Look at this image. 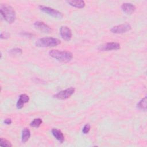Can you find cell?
<instances>
[{
  "mask_svg": "<svg viewBox=\"0 0 147 147\" xmlns=\"http://www.w3.org/2000/svg\"><path fill=\"white\" fill-rule=\"evenodd\" d=\"M34 27L44 33H49L52 31V29L49 26L45 24L42 21H36L34 24Z\"/></svg>",
  "mask_w": 147,
  "mask_h": 147,
  "instance_id": "9",
  "label": "cell"
},
{
  "mask_svg": "<svg viewBox=\"0 0 147 147\" xmlns=\"http://www.w3.org/2000/svg\"><path fill=\"white\" fill-rule=\"evenodd\" d=\"M9 53L11 55H21L22 53V50L19 48H14L9 50Z\"/></svg>",
  "mask_w": 147,
  "mask_h": 147,
  "instance_id": "17",
  "label": "cell"
},
{
  "mask_svg": "<svg viewBox=\"0 0 147 147\" xmlns=\"http://www.w3.org/2000/svg\"><path fill=\"white\" fill-rule=\"evenodd\" d=\"M67 2L71 6L76 8H83L85 6V2L82 0H69L67 1Z\"/></svg>",
  "mask_w": 147,
  "mask_h": 147,
  "instance_id": "13",
  "label": "cell"
},
{
  "mask_svg": "<svg viewBox=\"0 0 147 147\" xmlns=\"http://www.w3.org/2000/svg\"><path fill=\"white\" fill-rule=\"evenodd\" d=\"M0 144H1V146H2L11 147L13 146L10 141H9L8 140H7L5 138H1Z\"/></svg>",
  "mask_w": 147,
  "mask_h": 147,
  "instance_id": "18",
  "label": "cell"
},
{
  "mask_svg": "<svg viewBox=\"0 0 147 147\" xmlns=\"http://www.w3.org/2000/svg\"><path fill=\"white\" fill-rule=\"evenodd\" d=\"M12 122V121L10 118H6L4 121V123L6 125H10Z\"/></svg>",
  "mask_w": 147,
  "mask_h": 147,
  "instance_id": "21",
  "label": "cell"
},
{
  "mask_svg": "<svg viewBox=\"0 0 147 147\" xmlns=\"http://www.w3.org/2000/svg\"><path fill=\"white\" fill-rule=\"evenodd\" d=\"M137 107L140 110L146 111V97H145L143 99H142L137 104Z\"/></svg>",
  "mask_w": 147,
  "mask_h": 147,
  "instance_id": "15",
  "label": "cell"
},
{
  "mask_svg": "<svg viewBox=\"0 0 147 147\" xmlns=\"http://www.w3.org/2000/svg\"><path fill=\"white\" fill-rule=\"evenodd\" d=\"M75 88L71 87L57 92L53 96L54 98H57L58 99H61V100L66 99L69 98L75 92Z\"/></svg>",
  "mask_w": 147,
  "mask_h": 147,
  "instance_id": "5",
  "label": "cell"
},
{
  "mask_svg": "<svg viewBox=\"0 0 147 147\" xmlns=\"http://www.w3.org/2000/svg\"><path fill=\"white\" fill-rule=\"evenodd\" d=\"M29 100V97L26 94H21L20 95L19 99L17 102V108L18 109H21L24 107L25 103H28Z\"/></svg>",
  "mask_w": 147,
  "mask_h": 147,
  "instance_id": "11",
  "label": "cell"
},
{
  "mask_svg": "<svg viewBox=\"0 0 147 147\" xmlns=\"http://www.w3.org/2000/svg\"><path fill=\"white\" fill-rule=\"evenodd\" d=\"M0 11L3 18L8 23L11 24L16 20V12L10 5L7 4H1Z\"/></svg>",
  "mask_w": 147,
  "mask_h": 147,
  "instance_id": "2",
  "label": "cell"
},
{
  "mask_svg": "<svg viewBox=\"0 0 147 147\" xmlns=\"http://www.w3.org/2000/svg\"><path fill=\"white\" fill-rule=\"evenodd\" d=\"M90 128H91V126L89 123H87V124H86L84 127H83V129H82V132L84 133V134H87L90 130Z\"/></svg>",
  "mask_w": 147,
  "mask_h": 147,
  "instance_id": "19",
  "label": "cell"
},
{
  "mask_svg": "<svg viewBox=\"0 0 147 147\" xmlns=\"http://www.w3.org/2000/svg\"><path fill=\"white\" fill-rule=\"evenodd\" d=\"M131 29V26L129 24L125 23V24H122L112 27V28L110 29V31L113 33L121 34V33H126L130 30Z\"/></svg>",
  "mask_w": 147,
  "mask_h": 147,
  "instance_id": "6",
  "label": "cell"
},
{
  "mask_svg": "<svg viewBox=\"0 0 147 147\" xmlns=\"http://www.w3.org/2000/svg\"><path fill=\"white\" fill-rule=\"evenodd\" d=\"M60 34L62 38L65 41H69L72 36L71 30L67 26H62L60 27Z\"/></svg>",
  "mask_w": 147,
  "mask_h": 147,
  "instance_id": "8",
  "label": "cell"
},
{
  "mask_svg": "<svg viewBox=\"0 0 147 147\" xmlns=\"http://www.w3.org/2000/svg\"><path fill=\"white\" fill-rule=\"evenodd\" d=\"M38 7L41 11L55 18H62L63 17V14L62 13L52 7L45 6L44 5H40Z\"/></svg>",
  "mask_w": 147,
  "mask_h": 147,
  "instance_id": "4",
  "label": "cell"
},
{
  "mask_svg": "<svg viewBox=\"0 0 147 147\" xmlns=\"http://www.w3.org/2000/svg\"><path fill=\"white\" fill-rule=\"evenodd\" d=\"M0 37L2 39H6L10 37V34L7 32H1Z\"/></svg>",
  "mask_w": 147,
  "mask_h": 147,
  "instance_id": "20",
  "label": "cell"
},
{
  "mask_svg": "<svg viewBox=\"0 0 147 147\" xmlns=\"http://www.w3.org/2000/svg\"><path fill=\"white\" fill-rule=\"evenodd\" d=\"M51 57L63 63H68L73 58V55L71 52L67 51H59L57 49H52L49 52Z\"/></svg>",
  "mask_w": 147,
  "mask_h": 147,
  "instance_id": "1",
  "label": "cell"
},
{
  "mask_svg": "<svg viewBox=\"0 0 147 147\" xmlns=\"http://www.w3.org/2000/svg\"><path fill=\"white\" fill-rule=\"evenodd\" d=\"M42 122V121L41 118H35L30 123V126L33 127H39L40 126V125H41Z\"/></svg>",
  "mask_w": 147,
  "mask_h": 147,
  "instance_id": "16",
  "label": "cell"
},
{
  "mask_svg": "<svg viewBox=\"0 0 147 147\" xmlns=\"http://www.w3.org/2000/svg\"><path fill=\"white\" fill-rule=\"evenodd\" d=\"M122 11L127 14H131L136 10L135 6L131 3H123L122 4Z\"/></svg>",
  "mask_w": 147,
  "mask_h": 147,
  "instance_id": "10",
  "label": "cell"
},
{
  "mask_svg": "<svg viewBox=\"0 0 147 147\" xmlns=\"http://www.w3.org/2000/svg\"><path fill=\"white\" fill-rule=\"evenodd\" d=\"M61 41L58 38L53 37H43L39 38L36 42L38 47H53L59 45Z\"/></svg>",
  "mask_w": 147,
  "mask_h": 147,
  "instance_id": "3",
  "label": "cell"
},
{
  "mask_svg": "<svg viewBox=\"0 0 147 147\" xmlns=\"http://www.w3.org/2000/svg\"><path fill=\"white\" fill-rule=\"evenodd\" d=\"M52 133L54 137L60 143H63L64 142V136L63 135V133L60 130L57 129L56 128H53L52 130Z\"/></svg>",
  "mask_w": 147,
  "mask_h": 147,
  "instance_id": "12",
  "label": "cell"
},
{
  "mask_svg": "<svg viewBox=\"0 0 147 147\" xmlns=\"http://www.w3.org/2000/svg\"><path fill=\"white\" fill-rule=\"evenodd\" d=\"M30 137V131L28 128H24L22 131L21 140L23 143H25L28 141Z\"/></svg>",
  "mask_w": 147,
  "mask_h": 147,
  "instance_id": "14",
  "label": "cell"
},
{
  "mask_svg": "<svg viewBox=\"0 0 147 147\" xmlns=\"http://www.w3.org/2000/svg\"><path fill=\"white\" fill-rule=\"evenodd\" d=\"M121 48V45L118 42H111L103 44L99 46V49L101 51H111V50H118Z\"/></svg>",
  "mask_w": 147,
  "mask_h": 147,
  "instance_id": "7",
  "label": "cell"
}]
</instances>
